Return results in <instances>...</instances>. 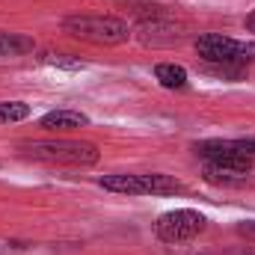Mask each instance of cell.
I'll list each match as a JSON object with an SVG mask.
<instances>
[{
	"mask_svg": "<svg viewBox=\"0 0 255 255\" xmlns=\"http://www.w3.org/2000/svg\"><path fill=\"white\" fill-rule=\"evenodd\" d=\"M18 151L30 160L60 163V166H92L98 163V148L83 139H24Z\"/></svg>",
	"mask_w": 255,
	"mask_h": 255,
	"instance_id": "6da1fadb",
	"label": "cell"
},
{
	"mask_svg": "<svg viewBox=\"0 0 255 255\" xmlns=\"http://www.w3.org/2000/svg\"><path fill=\"white\" fill-rule=\"evenodd\" d=\"M63 30L68 36L89 45H125L130 39V27L113 15H68L63 18Z\"/></svg>",
	"mask_w": 255,
	"mask_h": 255,
	"instance_id": "7a4b0ae2",
	"label": "cell"
},
{
	"mask_svg": "<svg viewBox=\"0 0 255 255\" xmlns=\"http://www.w3.org/2000/svg\"><path fill=\"white\" fill-rule=\"evenodd\" d=\"M101 187L110 193H125V196H175L184 190V184L172 175L163 172H116L104 175Z\"/></svg>",
	"mask_w": 255,
	"mask_h": 255,
	"instance_id": "3957f363",
	"label": "cell"
},
{
	"mask_svg": "<svg viewBox=\"0 0 255 255\" xmlns=\"http://www.w3.org/2000/svg\"><path fill=\"white\" fill-rule=\"evenodd\" d=\"M196 54L211 65H232V68H247L255 63V42L229 39L220 33H205L196 39Z\"/></svg>",
	"mask_w": 255,
	"mask_h": 255,
	"instance_id": "277c9868",
	"label": "cell"
},
{
	"mask_svg": "<svg viewBox=\"0 0 255 255\" xmlns=\"http://www.w3.org/2000/svg\"><path fill=\"white\" fill-rule=\"evenodd\" d=\"M205 226H208L205 214H199L193 208H175V211H166L157 217L154 235L163 244H184V241H193L196 235H202Z\"/></svg>",
	"mask_w": 255,
	"mask_h": 255,
	"instance_id": "5b68a950",
	"label": "cell"
},
{
	"mask_svg": "<svg viewBox=\"0 0 255 255\" xmlns=\"http://www.w3.org/2000/svg\"><path fill=\"white\" fill-rule=\"evenodd\" d=\"M196 154L208 166H226V169H241V172L253 169V157L241 151L238 139H205V142H196Z\"/></svg>",
	"mask_w": 255,
	"mask_h": 255,
	"instance_id": "8992f818",
	"label": "cell"
},
{
	"mask_svg": "<svg viewBox=\"0 0 255 255\" xmlns=\"http://www.w3.org/2000/svg\"><path fill=\"white\" fill-rule=\"evenodd\" d=\"M139 39L145 45H175L184 39V33L175 21H166V12H163V15H154L151 21L139 24Z\"/></svg>",
	"mask_w": 255,
	"mask_h": 255,
	"instance_id": "52a82bcc",
	"label": "cell"
},
{
	"mask_svg": "<svg viewBox=\"0 0 255 255\" xmlns=\"http://www.w3.org/2000/svg\"><path fill=\"white\" fill-rule=\"evenodd\" d=\"M89 125V116L80 110H51L42 116V128L48 130H71V128Z\"/></svg>",
	"mask_w": 255,
	"mask_h": 255,
	"instance_id": "ba28073f",
	"label": "cell"
},
{
	"mask_svg": "<svg viewBox=\"0 0 255 255\" xmlns=\"http://www.w3.org/2000/svg\"><path fill=\"white\" fill-rule=\"evenodd\" d=\"M36 42L24 33H0V57H24L33 54Z\"/></svg>",
	"mask_w": 255,
	"mask_h": 255,
	"instance_id": "9c48e42d",
	"label": "cell"
},
{
	"mask_svg": "<svg viewBox=\"0 0 255 255\" xmlns=\"http://www.w3.org/2000/svg\"><path fill=\"white\" fill-rule=\"evenodd\" d=\"M154 77L166 89H184L187 86V68L175 65V63H157L154 65Z\"/></svg>",
	"mask_w": 255,
	"mask_h": 255,
	"instance_id": "30bf717a",
	"label": "cell"
},
{
	"mask_svg": "<svg viewBox=\"0 0 255 255\" xmlns=\"http://www.w3.org/2000/svg\"><path fill=\"white\" fill-rule=\"evenodd\" d=\"M250 172H241V169H226V166H208L205 163V181L211 184H244Z\"/></svg>",
	"mask_w": 255,
	"mask_h": 255,
	"instance_id": "8fae6325",
	"label": "cell"
},
{
	"mask_svg": "<svg viewBox=\"0 0 255 255\" xmlns=\"http://www.w3.org/2000/svg\"><path fill=\"white\" fill-rule=\"evenodd\" d=\"M24 119H30V104L0 101V125H12V122H24Z\"/></svg>",
	"mask_w": 255,
	"mask_h": 255,
	"instance_id": "7c38bea8",
	"label": "cell"
},
{
	"mask_svg": "<svg viewBox=\"0 0 255 255\" xmlns=\"http://www.w3.org/2000/svg\"><path fill=\"white\" fill-rule=\"evenodd\" d=\"M39 63L54 65V68H65V71H80V68H86V63H83L80 57H71V54H42Z\"/></svg>",
	"mask_w": 255,
	"mask_h": 255,
	"instance_id": "4fadbf2b",
	"label": "cell"
},
{
	"mask_svg": "<svg viewBox=\"0 0 255 255\" xmlns=\"http://www.w3.org/2000/svg\"><path fill=\"white\" fill-rule=\"evenodd\" d=\"M238 145H241V151H244V154H250V157H255V136H247V139H238Z\"/></svg>",
	"mask_w": 255,
	"mask_h": 255,
	"instance_id": "5bb4252c",
	"label": "cell"
},
{
	"mask_svg": "<svg viewBox=\"0 0 255 255\" xmlns=\"http://www.w3.org/2000/svg\"><path fill=\"white\" fill-rule=\"evenodd\" d=\"M238 232H241V235H247V238H253V241H255V220H250V223H241V226H238Z\"/></svg>",
	"mask_w": 255,
	"mask_h": 255,
	"instance_id": "9a60e30c",
	"label": "cell"
},
{
	"mask_svg": "<svg viewBox=\"0 0 255 255\" xmlns=\"http://www.w3.org/2000/svg\"><path fill=\"white\" fill-rule=\"evenodd\" d=\"M247 27H250V30H253V33H255V12H253V15H250V18H247Z\"/></svg>",
	"mask_w": 255,
	"mask_h": 255,
	"instance_id": "2e32d148",
	"label": "cell"
}]
</instances>
